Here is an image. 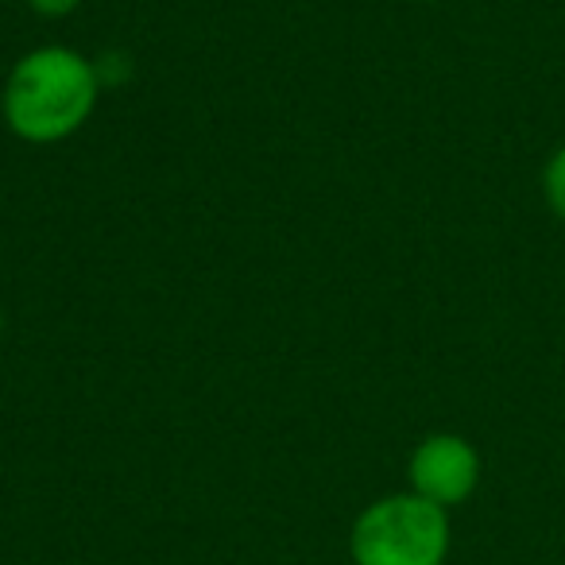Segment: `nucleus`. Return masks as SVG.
I'll use <instances>...</instances> for the list:
<instances>
[{"mask_svg":"<svg viewBox=\"0 0 565 565\" xmlns=\"http://www.w3.org/2000/svg\"><path fill=\"white\" fill-rule=\"evenodd\" d=\"M102 97V74L82 51L47 43L17 58L0 89L4 125L24 143L71 140L94 117Z\"/></svg>","mask_w":565,"mask_h":565,"instance_id":"1","label":"nucleus"},{"mask_svg":"<svg viewBox=\"0 0 565 565\" xmlns=\"http://www.w3.org/2000/svg\"><path fill=\"white\" fill-rule=\"evenodd\" d=\"M454 546V523L438 503L407 492H392L361 508L349 526L353 565H446Z\"/></svg>","mask_w":565,"mask_h":565,"instance_id":"2","label":"nucleus"},{"mask_svg":"<svg viewBox=\"0 0 565 565\" xmlns=\"http://www.w3.org/2000/svg\"><path fill=\"white\" fill-rule=\"evenodd\" d=\"M407 484L415 495L454 511L477 492L480 484V454L461 434H430L415 446L407 461Z\"/></svg>","mask_w":565,"mask_h":565,"instance_id":"3","label":"nucleus"},{"mask_svg":"<svg viewBox=\"0 0 565 565\" xmlns=\"http://www.w3.org/2000/svg\"><path fill=\"white\" fill-rule=\"evenodd\" d=\"M542 190H546L550 210L565 221V148H557L554 156H550L546 171H542Z\"/></svg>","mask_w":565,"mask_h":565,"instance_id":"4","label":"nucleus"},{"mask_svg":"<svg viewBox=\"0 0 565 565\" xmlns=\"http://www.w3.org/2000/svg\"><path fill=\"white\" fill-rule=\"evenodd\" d=\"M40 17H47V20H63V17H71L74 9H78L82 0H28Z\"/></svg>","mask_w":565,"mask_h":565,"instance_id":"5","label":"nucleus"},{"mask_svg":"<svg viewBox=\"0 0 565 565\" xmlns=\"http://www.w3.org/2000/svg\"><path fill=\"white\" fill-rule=\"evenodd\" d=\"M0 338H4V310H0Z\"/></svg>","mask_w":565,"mask_h":565,"instance_id":"6","label":"nucleus"},{"mask_svg":"<svg viewBox=\"0 0 565 565\" xmlns=\"http://www.w3.org/2000/svg\"><path fill=\"white\" fill-rule=\"evenodd\" d=\"M415 4H438V0H415Z\"/></svg>","mask_w":565,"mask_h":565,"instance_id":"7","label":"nucleus"}]
</instances>
